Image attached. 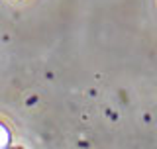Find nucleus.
<instances>
[{"mask_svg":"<svg viewBox=\"0 0 157 149\" xmlns=\"http://www.w3.org/2000/svg\"><path fill=\"white\" fill-rule=\"evenodd\" d=\"M18 149H20V147H18Z\"/></svg>","mask_w":157,"mask_h":149,"instance_id":"nucleus-2","label":"nucleus"},{"mask_svg":"<svg viewBox=\"0 0 157 149\" xmlns=\"http://www.w3.org/2000/svg\"><path fill=\"white\" fill-rule=\"evenodd\" d=\"M10 141H12V137H10L8 128L0 124V149H10Z\"/></svg>","mask_w":157,"mask_h":149,"instance_id":"nucleus-1","label":"nucleus"}]
</instances>
